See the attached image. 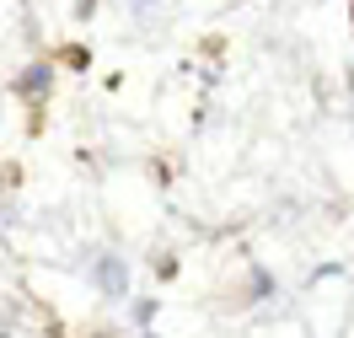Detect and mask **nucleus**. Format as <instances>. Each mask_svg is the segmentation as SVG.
<instances>
[{"label":"nucleus","instance_id":"f03ea898","mask_svg":"<svg viewBox=\"0 0 354 338\" xmlns=\"http://www.w3.org/2000/svg\"><path fill=\"white\" fill-rule=\"evenodd\" d=\"M59 59H65L70 70H86V65H91V48H81V44H65V48H59Z\"/></svg>","mask_w":354,"mask_h":338},{"label":"nucleus","instance_id":"20e7f679","mask_svg":"<svg viewBox=\"0 0 354 338\" xmlns=\"http://www.w3.org/2000/svg\"><path fill=\"white\" fill-rule=\"evenodd\" d=\"M349 22H354V6H349Z\"/></svg>","mask_w":354,"mask_h":338},{"label":"nucleus","instance_id":"f257e3e1","mask_svg":"<svg viewBox=\"0 0 354 338\" xmlns=\"http://www.w3.org/2000/svg\"><path fill=\"white\" fill-rule=\"evenodd\" d=\"M17 97H22V102L48 97V59H38V65H27L22 75H17Z\"/></svg>","mask_w":354,"mask_h":338},{"label":"nucleus","instance_id":"7ed1b4c3","mask_svg":"<svg viewBox=\"0 0 354 338\" xmlns=\"http://www.w3.org/2000/svg\"><path fill=\"white\" fill-rule=\"evenodd\" d=\"M156 279H177V258H161V263H156Z\"/></svg>","mask_w":354,"mask_h":338}]
</instances>
